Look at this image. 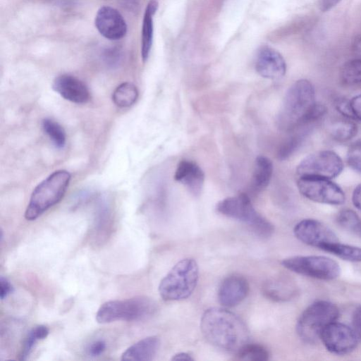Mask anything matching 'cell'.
<instances>
[{
  "mask_svg": "<svg viewBox=\"0 0 361 361\" xmlns=\"http://www.w3.org/2000/svg\"><path fill=\"white\" fill-rule=\"evenodd\" d=\"M240 360L265 361L269 360V354L263 345L255 343H247L236 353Z\"/></svg>",
  "mask_w": 361,
  "mask_h": 361,
  "instance_id": "26",
  "label": "cell"
},
{
  "mask_svg": "<svg viewBox=\"0 0 361 361\" xmlns=\"http://www.w3.org/2000/svg\"><path fill=\"white\" fill-rule=\"evenodd\" d=\"M172 360H193L194 359L187 353H179L173 355Z\"/></svg>",
  "mask_w": 361,
  "mask_h": 361,
  "instance_id": "38",
  "label": "cell"
},
{
  "mask_svg": "<svg viewBox=\"0 0 361 361\" xmlns=\"http://www.w3.org/2000/svg\"><path fill=\"white\" fill-rule=\"evenodd\" d=\"M0 298L4 300L13 290V288L10 281L5 277L0 276Z\"/></svg>",
  "mask_w": 361,
  "mask_h": 361,
  "instance_id": "33",
  "label": "cell"
},
{
  "mask_svg": "<svg viewBox=\"0 0 361 361\" xmlns=\"http://www.w3.org/2000/svg\"><path fill=\"white\" fill-rule=\"evenodd\" d=\"M248 293L247 279L240 275L233 274L221 282L218 290V299L223 306L232 307L240 304Z\"/></svg>",
  "mask_w": 361,
  "mask_h": 361,
  "instance_id": "16",
  "label": "cell"
},
{
  "mask_svg": "<svg viewBox=\"0 0 361 361\" xmlns=\"http://www.w3.org/2000/svg\"><path fill=\"white\" fill-rule=\"evenodd\" d=\"M106 349V343L99 340L92 343L88 349L89 354L92 356L100 355Z\"/></svg>",
  "mask_w": 361,
  "mask_h": 361,
  "instance_id": "35",
  "label": "cell"
},
{
  "mask_svg": "<svg viewBox=\"0 0 361 361\" xmlns=\"http://www.w3.org/2000/svg\"><path fill=\"white\" fill-rule=\"evenodd\" d=\"M157 310L155 301L147 296L109 300L99 307L96 314V320L99 324L116 321H140L154 315Z\"/></svg>",
  "mask_w": 361,
  "mask_h": 361,
  "instance_id": "4",
  "label": "cell"
},
{
  "mask_svg": "<svg viewBox=\"0 0 361 361\" xmlns=\"http://www.w3.org/2000/svg\"><path fill=\"white\" fill-rule=\"evenodd\" d=\"M357 132L356 124L345 120L334 123L330 131L332 137L338 142H345L352 139L356 135Z\"/></svg>",
  "mask_w": 361,
  "mask_h": 361,
  "instance_id": "28",
  "label": "cell"
},
{
  "mask_svg": "<svg viewBox=\"0 0 361 361\" xmlns=\"http://www.w3.org/2000/svg\"><path fill=\"white\" fill-rule=\"evenodd\" d=\"M352 201L354 206L361 210V183L354 189Z\"/></svg>",
  "mask_w": 361,
  "mask_h": 361,
  "instance_id": "37",
  "label": "cell"
},
{
  "mask_svg": "<svg viewBox=\"0 0 361 361\" xmlns=\"http://www.w3.org/2000/svg\"><path fill=\"white\" fill-rule=\"evenodd\" d=\"M138 97L137 87L131 82L120 84L112 94L113 102L118 107L126 108L134 104Z\"/></svg>",
  "mask_w": 361,
  "mask_h": 361,
  "instance_id": "22",
  "label": "cell"
},
{
  "mask_svg": "<svg viewBox=\"0 0 361 361\" xmlns=\"http://www.w3.org/2000/svg\"><path fill=\"white\" fill-rule=\"evenodd\" d=\"M338 307L326 300H319L310 305L300 315L296 326L298 336L307 343L320 338L324 329L338 317Z\"/></svg>",
  "mask_w": 361,
  "mask_h": 361,
  "instance_id": "7",
  "label": "cell"
},
{
  "mask_svg": "<svg viewBox=\"0 0 361 361\" xmlns=\"http://www.w3.org/2000/svg\"><path fill=\"white\" fill-rule=\"evenodd\" d=\"M295 237L305 244L322 250L327 245L338 242L336 234L322 222L303 219L294 227Z\"/></svg>",
  "mask_w": 361,
  "mask_h": 361,
  "instance_id": "12",
  "label": "cell"
},
{
  "mask_svg": "<svg viewBox=\"0 0 361 361\" xmlns=\"http://www.w3.org/2000/svg\"><path fill=\"white\" fill-rule=\"evenodd\" d=\"M281 264L295 273L321 280L334 279L341 273L339 264L324 256H295L284 259Z\"/></svg>",
  "mask_w": 361,
  "mask_h": 361,
  "instance_id": "8",
  "label": "cell"
},
{
  "mask_svg": "<svg viewBox=\"0 0 361 361\" xmlns=\"http://www.w3.org/2000/svg\"><path fill=\"white\" fill-rule=\"evenodd\" d=\"M200 329L209 343L228 352L236 353L249 343V331L244 322L224 308L206 310L201 317Z\"/></svg>",
  "mask_w": 361,
  "mask_h": 361,
  "instance_id": "1",
  "label": "cell"
},
{
  "mask_svg": "<svg viewBox=\"0 0 361 361\" xmlns=\"http://www.w3.org/2000/svg\"><path fill=\"white\" fill-rule=\"evenodd\" d=\"M354 47L355 49L361 54V37L356 40Z\"/></svg>",
  "mask_w": 361,
  "mask_h": 361,
  "instance_id": "39",
  "label": "cell"
},
{
  "mask_svg": "<svg viewBox=\"0 0 361 361\" xmlns=\"http://www.w3.org/2000/svg\"><path fill=\"white\" fill-rule=\"evenodd\" d=\"M199 268L196 261L185 258L178 262L159 285V293L163 300L177 301L188 298L197 284Z\"/></svg>",
  "mask_w": 361,
  "mask_h": 361,
  "instance_id": "5",
  "label": "cell"
},
{
  "mask_svg": "<svg viewBox=\"0 0 361 361\" xmlns=\"http://www.w3.org/2000/svg\"><path fill=\"white\" fill-rule=\"evenodd\" d=\"M157 8L158 3L155 0H151L145 11L141 38V56L143 61L147 59L151 50L153 38V16Z\"/></svg>",
  "mask_w": 361,
  "mask_h": 361,
  "instance_id": "20",
  "label": "cell"
},
{
  "mask_svg": "<svg viewBox=\"0 0 361 361\" xmlns=\"http://www.w3.org/2000/svg\"><path fill=\"white\" fill-rule=\"evenodd\" d=\"M341 0H319L320 10L326 12L334 8Z\"/></svg>",
  "mask_w": 361,
  "mask_h": 361,
  "instance_id": "36",
  "label": "cell"
},
{
  "mask_svg": "<svg viewBox=\"0 0 361 361\" xmlns=\"http://www.w3.org/2000/svg\"><path fill=\"white\" fill-rule=\"evenodd\" d=\"M304 128L305 127H302L295 130H297V132L293 134L281 145L277 154L279 159L283 160L287 159L300 147L307 132Z\"/></svg>",
  "mask_w": 361,
  "mask_h": 361,
  "instance_id": "29",
  "label": "cell"
},
{
  "mask_svg": "<svg viewBox=\"0 0 361 361\" xmlns=\"http://www.w3.org/2000/svg\"><path fill=\"white\" fill-rule=\"evenodd\" d=\"M262 293L267 298L281 302L290 300L295 288L290 281L279 276L267 279L262 286Z\"/></svg>",
  "mask_w": 361,
  "mask_h": 361,
  "instance_id": "19",
  "label": "cell"
},
{
  "mask_svg": "<svg viewBox=\"0 0 361 361\" xmlns=\"http://www.w3.org/2000/svg\"><path fill=\"white\" fill-rule=\"evenodd\" d=\"M216 210L226 216L245 223L259 237L268 238L274 232L273 225L255 209L245 193L219 201Z\"/></svg>",
  "mask_w": 361,
  "mask_h": 361,
  "instance_id": "6",
  "label": "cell"
},
{
  "mask_svg": "<svg viewBox=\"0 0 361 361\" xmlns=\"http://www.w3.org/2000/svg\"><path fill=\"white\" fill-rule=\"evenodd\" d=\"M320 338L325 348L336 355H345L357 346V336L348 326L334 322L322 331Z\"/></svg>",
  "mask_w": 361,
  "mask_h": 361,
  "instance_id": "11",
  "label": "cell"
},
{
  "mask_svg": "<svg viewBox=\"0 0 361 361\" xmlns=\"http://www.w3.org/2000/svg\"><path fill=\"white\" fill-rule=\"evenodd\" d=\"M71 179L66 170H57L33 190L25 212L27 221H34L63 197Z\"/></svg>",
  "mask_w": 361,
  "mask_h": 361,
  "instance_id": "3",
  "label": "cell"
},
{
  "mask_svg": "<svg viewBox=\"0 0 361 361\" xmlns=\"http://www.w3.org/2000/svg\"><path fill=\"white\" fill-rule=\"evenodd\" d=\"M341 158L334 151L322 150L304 158L296 169L298 177L310 176L331 179L343 171Z\"/></svg>",
  "mask_w": 361,
  "mask_h": 361,
  "instance_id": "9",
  "label": "cell"
},
{
  "mask_svg": "<svg viewBox=\"0 0 361 361\" xmlns=\"http://www.w3.org/2000/svg\"><path fill=\"white\" fill-rule=\"evenodd\" d=\"M52 88L63 98L75 104H85L90 99L87 86L72 75L62 74L55 78Z\"/></svg>",
  "mask_w": 361,
  "mask_h": 361,
  "instance_id": "15",
  "label": "cell"
},
{
  "mask_svg": "<svg viewBox=\"0 0 361 361\" xmlns=\"http://www.w3.org/2000/svg\"><path fill=\"white\" fill-rule=\"evenodd\" d=\"M255 69L263 78L278 80L286 74V64L279 52L272 48L264 47L257 52Z\"/></svg>",
  "mask_w": 361,
  "mask_h": 361,
  "instance_id": "14",
  "label": "cell"
},
{
  "mask_svg": "<svg viewBox=\"0 0 361 361\" xmlns=\"http://www.w3.org/2000/svg\"><path fill=\"white\" fill-rule=\"evenodd\" d=\"M160 346L156 336L144 338L128 348L121 355L123 361H150L157 355Z\"/></svg>",
  "mask_w": 361,
  "mask_h": 361,
  "instance_id": "18",
  "label": "cell"
},
{
  "mask_svg": "<svg viewBox=\"0 0 361 361\" xmlns=\"http://www.w3.org/2000/svg\"><path fill=\"white\" fill-rule=\"evenodd\" d=\"M351 118L361 121V94L353 97L348 102Z\"/></svg>",
  "mask_w": 361,
  "mask_h": 361,
  "instance_id": "32",
  "label": "cell"
},
{
  "mask_svg": "<svg viewBox=\"0 0 361 361\" xmlns=\"http://www.w3.org/2000/svg\"><path fill=\"white\" fill-rule=\"evenodd\" d=\"M323 250L350 262H361V248L336 242L325 246Z\"/></svg>",
  "mask_w": 361,
  "mask_h": 361,
  "instance_id": "23",
  "label": "cell"
},
{
  "mask_svg": "<svg viewBox=\"0 0 361 361\" xmlns=\"http://www.w3.org/2000/svg\"><path fill=\"white\" fill-rule=\"evenodd\" d=\"M346 160L350 168L361 173V140L355 141L350 145Z\"/></svg>",
  "mask_w": 361,
  "mask_h": 361,
  "instance_id": "31",
  "label": "cell"
},
{
  "mask_svg": "<svg viewBox=\"0 0 361 361\" xmlns=\"http://www.w3.org/2000/svg\"><path fill=\"white\" fill-rule=\"evenodd\" d=\"M338 224L343 229L361 235V220L351 209H343L336 216Z\"/></svg>",
  "mask_w": 361,
  "mask_h": 361,
  "instance_id": "30",
  "label": "cell"
},
{
  "mask_svg": "<svg viewBox=\"0 0 361 361\" xmlns=\"http://www.w3.org/2000/svg\"><path fill=\"white\" fill-rule=\"evenodd\" d=\"M342 82L348 85L361 82V59H355L347 61L341 71Z\"/></svg>",
  "mask_w": 361,
  "mask_h": 361,
  "instance_id": "27",
  "label": "cell"
},
{
  "mask_svg": "<svg viewBox=\"0 0 361 361\" xmlns=\"http://www.w3.org/2000/svg\"><path fill=\"white\" fill-rule=\"evenodd\" d=\"M273 173V164L267 157L258 156L255 161L252 187L261 191L269 185Z\"/></svg>",
  "mask_w": 361,
  "mask_h": 361,
  "instance_id": "21",
  "label": "cell"
},
{
  "mask_svg": "<svg viewBox=\"0 0 361 361\" xmlns=\"http://www.w3.org/2000/svg\"><path fill=\"white\" fill-rule=\"evenodd\" d=\"M297 186L304 197L315 202L339 205L345 200L342 189L330 179L310 176L298 177Z\"/></svg>",
  "mask_w": 361,
  "mask_h": 361,
  "instance_id": "10",
  "label": "cell"
},
{
  "mask_svg": "<svg viewBox=\"0 0 361 361\" xmlns=\"http://www.w3.org/2000/svg\"><path fill=\"white\" fill-rule=\"evenodd\" d=\"M324 106L315 102V92L307 80L295 82L287 90L278 116L279 128L287 131L307 126L324 115Z\"/></svg>",
  "mask_w": 361,
  "mask_h": 361,
  "instance_id": "2",
  "label": "cell"
},
{
  "mask_svg": "<svg viewBox=\"0 0 361 361\" xmlns=\"http://www.w3.org/2000/svg\"><path fill=\"white\" fill-rule=\"evenodd\" d=\"M174 179L184 185L192 195L198 196L203 188L204 173L195 162L183 159L177 165Z\"/></svg>",
  "mask_w": 361,
  "mask_h": 361,
  "instance_id": "17",
  "label": "cell"
},
{
  "mask_svg": "<svg viewBox=\"0 0 361 361\" xmlns=\"http://www.w3.org/2000/svg\"><path fill=\"white\" fill-rule=\"evenodd\" d=\"M352 322L354 331L357 338L361 339V306L355 310Z\"/></svg>",
  "mask_w": 361,
  "mask_h": 361,
  "instance_id": "34",
  "label": "cell"
},
{
  "mask_svg": "<svg viewBox=\"0 0 361 361\" xmlns=\"http://www.w3.org/2000/svg\"><path fill=\"white\" fill-rule=\"evenodd\" d=\"M94 23L99 32L108 39H120L127 32V25L123 17L111 6H104L98 10Z\"/></svg>",
  "mask_w": 361,
  "mask_h": 361,
  "instance_id": "13",
  "label": "cell"
},
{
  "mask_svg": "<svg viewBox=\"0 0 361 361\" xmlns=\"http://www.w3.org/2000/svg\"><path fill=\"white\" fill-rule=\"evenodd\" d=\"M49 332L48 328L44 325H38L32 328L24 341L20 354V360H26L36 342L45 338Z\"/></svg>",
  "mask_w": 361,
  "mask_h": 361,
  "instance_id": "25",
  "label": "cell"
},
{
  "mask_svg": "<svg viewBox=\"0 0 361 361\" xmlns=\"http://www.w3.org/2000/svg\"><path fill=\"white\" fill-rule=\"evenodd\" d=\"M42 128L56 147L61 149L65 147L66 132L59 123L50 118H44L42 121Z\"/></svg>",
  "mask_w": 361,
  "mask_h": 361,
  "instance_id": "24",
  "label": "cell"
}]
</instances>
